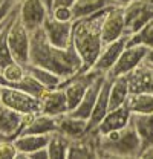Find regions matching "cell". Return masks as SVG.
I'll use <instances>...</instances> for the list:
<instances>
[{
  "label": "cell",
  "mask_w": 153,
  "mask_h": 159,
  "mask_svg": "<svg viewBox=\"0 0 153 159\" xmlns=\"http://www.w3.org/2000/svg\"><path fill=\"white\" fill-rule=\"evenodd\" d=\"M29 64H37L55 72L63 80H67L80 72H86L83 61L74 49L72 43L67 48H57L51 44L43 28L31 32V49H29Z\"/></svg>",
  "instance_id": "6da1fadb"
},
{
  "label": "cell",
  "mask_w": 153,
  "mask_h": 159,
  "mask_svg": "<svg viewBox=\"0 0 153 159\" xmlns=\"http://www.w3.org/2000/svg\"><path fill=\"white\" fill-rule=\"evenodd\" d=\"M110 8V6H109ZM109 8H104L92 16L74 19L72 21V46L83 61L84 70H90L101 54L104 43L101 39V26Z\"/></svg>",
  "instance_id": "7a4b0ae2"
},
{
  "label": "cell",
  "mask_w": 153,
  "mask_h": 159,
  "mask_svg": "<svg viewBox=\"0 0 153 159\" xmlns=\"http://www.w3.org/2000/svg\"><path fill=\"white\" fill-rule=\"evenodd\" d=\"M141 141L132 122L104 135L96 133V158H138Z\"/></svg>",
  "instance_id": "3957f363"
},
{
  "label": "cell",
  "mask_w": 153,
  "mask_h": 159,
  "mask_svg": "<svg viewBox=\"0 0 153 159\" xmlns=\"http://www.w3.org/2000/svg\"><path fill=\"white\" fill-rule=\"evenodd\" d=\"M8 44L16 61L21 64H29V49H31V32L25 28L19 19V6L8 25Z\"/></svg>",
  "instance_id": "277c9868"
},
{
  "label": "cell",
  "mask_w": 153,
  "mask_h": 159,
  "mask_svg": "<svg viewBox=\"0 0 153 159\" xmlns=\"http://www.w3.org/2000/svg\"><path fill=\"white\" fill-rule=\"evenodd\" d=\"M101 72H96L94 69L90 70H86V72H80L74 77L67 80H63L61 81V86L60 89L64 90V95L67 99V107H69V112L74 110L78 102L81 101V98L84 97V93L87 92L89 86L92 84V81L100 75Z\"/></svg>",
  "instance_id": "5b68a950"
},
{
  "label": "cell",
  "mask_w": 153,
  "mask_h": 159,
  "mask_svg": "<svg viewBox=\"0 0 153 159\" xmlns=\"http://www.w3.org/2000/svg\"><path fill=\"white\" fill-rule=\"evenodd\" d=\"M0 104L19 112V113H40L41 102L40 98L29 95L16 87H3Z\"/></svg>",
  "instance_id": "8992f818"
},
{
  "label": "cell",
  "mask_w": 153,
  "mask_h": 159,
  "mask_svg": "<svg viewBox=\"0 0 153 159\" xmlns=\"http://www.w3.org/2000/svg\"><path fill=\"white\" fill-rule=\"evenodd\" d=\"M153 19V3L149 0H133L124 6V32L126 35L135 34L147 21Z\"/></svg>",
  "instance_id": "52a82bcc"
},
{
  "label": "cell",
  "mask_w": 153,
  "mask_h": 159,
  "mask_svg": "<svg viewBox=\"0 0 153 159\" xmlns=\"http://www.w3.org/2000/svg\"><path fill=\"white\" fill-rule=\"evenodd\" d=\"M48 16L49 9L43 0H23L19 3V19L29 32L41 28Z\"/></svg>",
  "instance_id": "ba28073f"
},
{
  "label": "cell",
  "mask_w": 153,
  "mask_h": 159,
  "mask_svg": "<svg viewBox=\"0 0 153 159\" xmlns=\"http://www.w3.org/2000/svg\"><path fill=\"white\" fill-rule=\"evenodd\" d=\"M147 48L146 46H126V49L123 51V54L119 55V58L116 60L114 67L110 69V72L107 75L110 77H119V75H127L132 70H135L139 64L144 63V58L147 55Z\"/></svg>",
  "instance_id": "9c48e42d"
},
{
  "label": "cell",
  "mask_w": 153,
  "mask_h": 159,
  "mask_svg": "<svg viewBox=\"0 0 153 159\" xmlns=\"http://www.w3.org/2000/svg\"><path fill=\"white\" fill-rule=\"evenodd\" d=\"M43 31L48 41L57 48H67L71 46L72 40V21H58L48 16L43 23Z\"/></svg>",
  "instance_id": "30bf717a"
},
{
  "label": "cell",
  "mask_w": 153,
  "mask_h": 159,
  "mask_svg": "<svg viewBox=\"0 0 153 159\" xmlns=\"http://www.w3.org/2000/svg\"><path fill=\"white\" fill-rule=\"evenodd\" d=\"M127 41H129V35H123L119 39L104 44V48H103L101 54L98 55L92 69L96 72H101V74H109L110 69L114 67V64L116 63V60L119 58V55L126 49Z\"/></svg>",
  "instance_id": "8fae6325"
},
{
  "label": "cell",
  "mask_w": 153,
  "mask_h": 159,
  "mask_svg": "<svg viewBox=\"0 0 153 159\" xmlns=\"http://www.w3.org/2000/svg\"><path fill=\"white\" fill-rule=\"evenodd\" d=\"M126 35L124 32V8L121 6H110L101 26V39L103 43L107 44L114 40Z\"/></svg>",
  "instance_id": "7c38bea8"
},
{
  "label": "cell",
  "mask_w": 153,
  "mask_h": 159,
  "mask_svg": "<svg viewBox=\"0 0 153 159\" xmlns=\"http://www.w3.org/2000/svg\"><path fill=\"white\" fill-rule=\"evenodd\" d=\"M130 118H132V112L126 104L121 107H116V109H110L106 113V116L101 119V122L98 124L95 132L98 135H104V133H109L114 130L124 129L126 125L130 124Z\"/></svg>",
  "instance_id": "4fadbf2b"
},
{
  "label": "cell",
  "mask_w": 153,
  "mask_h": 159,
  "mask_svg": "<svg viewBox=\"0 0 153 159\" xmlns=\"http://www.w3.org/2000/svg\"><path fill=\"white\" fill-rule=\"evenodd\" d=\"M40 102H41V113H46V115H51L55 118L69 112L64 90L60 87L58 89H48L40 97Z\"/></svg>",
  "instance_id": "5bb4252c"
},
{
  "label": "cell",
  "mask_w": 153,
  "mask_h": 159,
  "mask_svg": "<svg viewBox=\"0 0 153 159\" xmlns=\"http://www.w3.org/2000/svg\"><path fill=\"white\" fill-rule=\"evenodd\" d=\"M57 132H60L71 141L80 139L89 133V122L87 119L76 118L67 112L64 115L57 116Z\"/></svg>",
  "instance_id": "9a60e30c"
},
{
  "label": "cell",
  "mask_w": 153,
  "mask_h": 159,
  "mask_svg": "<svg viewBox=\"0 0 153 159\" xmlns=\"http://www.w3.org/2000/svg\"><path fill=\"white\" fill-rule=\"evenodd\" d=\"M23 132L21 113L0 104V139H14Z\"/></svg>",
  "instance_id": "2e32d148"
},
{
  "label": "cell",
  "mask_w": 153,
  "mask_h": 159,
  "mask_svg": "<svg viewBox=\"0 0 153 159\" xmlns=\"http://www.w3.org/2000/svg\"><path fill=\"white\" fill-rule=\"evenodd\" d=\"M106 77H107V74H100V75L92 81V84L89 86L87 92L84 93V97H83L81 101L78 102V106H76L74 110L69 112L71 115H74V116H76V118L87 119V121H89L90 113H92V109H94V106H95L98 92H100V89H101V86H103V83H104Z\"/></svg>",
  "instance_id": "e0dca14e"
},
{
  "label": "cell",
  "mask_w": 153,
  "mask_h": 159,
  "mask_svg": "<svg viewBox=\"0 0 153 159\" xmlns=\"http://www.w3.org/2000/svg\"><path fill=\"white\" fill-rule=\"evenodd\" d=\"M130 93L138 92H149L153 93V66L142 63L135 70L127 74Z\"/></svg>",
  "instance_id": "ac0fdd59"
},
{
  "label": "cell",
  "mask_w": 153,
  "mask_h": 159,
  "mask_svg": "<svg viewBox=\"0 0 153 159\" xmlns=\"http://www.w3.org/2000/svg\"><path fill=\"white\" fill-rule=\"evenodd\" d=\"M110 84H112V77L107 75L100 92H98V97H96L95 106L92 109V113H90V118H89V132L90 130H95L98 127V124L101 122V119L106 116V113L109 112V90H110Z\"/></svg>",
  "instance_id": "d6986e66"
},
{
  "label": "cell",
  "mask_w": 153,
  "mask_h": 159,
  "mask_svg": "<svg viewBox=\"0 0 153 159\" xmlns=\"http://www.w3.org/2000/svg\"><path fill=\"white\" fill-rule=\"evenodd\" d=\"M130 122L141 141V150L153 145V113H132Z\"/></svg>",
  "instance_id": "ffe728a7"
},
{
  "label": "cell",
  "mask_w": 153,
  "mask_h": 159,
  "mask_svg": "<svg viewBox=\"0 0 153 159\" xmlns=\"http://www.w3.org/2000/svg\"><path fill=\"white\" fill-rule=\"evenodd\" d=\"M129 95H130V87L127 75L112 77V84L109 90V110L124 106Z\"/></svg>",
  "instance_id": "44dd1931"
},
{
  "label": "cell",
  "mask_w": 153,
  "mask_h": 159,
  "mask_svg": "<svg viewBox=\"0 0 153 159\" xmlns=\"http://www.w3.org/2000/svg\"><path fill=\"white\" fill-rule=\"evenodd\" d=\"M49 135H35V133H20L14 138V144L17 147V152L29 155L38 148H44L48 145Z\"/></svg>",
  "instance_id": "7402d4cb"
},
{
  "label": "cell",
  "mask_w": 153,
  "mask_h": 159,
  "mask_svg": "<svg viewBox=\"0 0 153 159\" xmlns=\"http://www.w3.org/2000/svg\"><path fill=\"white\" fill-rule=\"evenodd\" d=\"M57 132V118L46 115V113H35L32 121L25 127L21 133H35V135H51Z\"/></svg>",
  "instance_id": "603a6c76"
},
{
  "label": "cell",
  "mask_w": 153,
  "mask_h": 159,
  "mask_svg": "<svg viewBox=\"0 0 153 159\" xmlns=\"http://www.w3.org/2000/svg\"><path fill=\"white\" fill-rule=\"evenodd\" d=\"M26 72L29 75H32L46 89H58L61 86V81H63V78L57 75L55 72H52L46 67L37 66V64H26Z\"/></svg>",
  "instance_id": "cb8c5ba5"
},
{
  "label": "cell",
  "mask_w": 153,
  "mask_h": 159,
  "mask_svg": "<svg viewBox=\"0 0 153 159\" xmlns=\"http://www.w3.org/2000/svg\"><path fill=\"white\" fill-rule=\"evenodd\" d=\"M109 6H114V0H76L72 6V11H74V17L80 19V17L92 16Z\"/></svg>",
  "instance_id": "d4e9b609"
},
{
  "label": "cell",
  "mask_w": 153,
  "mask_h": 159,
  "mask_svg": "<svg viewBox=\"0 0 153 159\" xmlns=\"http://www.w3.org/2000/svg\"><path fill=\"white\" fill-rule=\"evenodd\" d=\"M126 106L130 109L132 113H153V93H130L126 101Z\"/></svg>",
  "instance_id": "484cf974"
},
{
  "label": "cell",
  "mask_w": 153,
  "mask_h": 159,
  "mask_svg": "<svg viewBox=\"0 0 153 159\" xmlns=\"http://www.w3.org/2000/svg\"><path fill=\"white\" fill-rule=\"evenodd\" d=\"M69 144H71V139H67L60 132L51 133L48 145H46L49 158H66L67 156V150H69Z\"/></svg>",
  "instance_id": "4316f807"
},
{
  "label": "cell",
  "mask_w": 153,
  "mask_h": 159,
  "mask_svg": "<svg viewBox=\"0 0 153 159\" xmlns=\"http://www.w3.org/2000/svg\"><path fill=\"white\" fill-rule=\"evenodd\" d=\"M138 44L146 46L147 49L153 48V19L147 21L139 31L129 35L127 46H138Z\"/></svg>",
  "instance_id": "83f0119b"
},
{
  "label": "cell",
  "mask_w": 153,
  "mask_h": 159,
  "mask_svg": "<svg viewBox=\"0 0 153 159\" xmlns=\"http://www.w3.org/2000/svg\"><path fill=\"white\" fill-rule=\"evenodd\" d=\"M11 87L20 89V90H23V92H26V93H29V95H34V97H37V98H40V97L48 90L44 86H41L37 80L34 78L32 75H29L28 72H26V75H25L23 78L20 80V81H17V83H14Z\"/></svg>",
  "instance_id": "f1b7e54d"
},
{
  "label": "cell",
  "mask_w": 153,
  "mask_h": 159,
  "mask_svg": "<svg viewBox=\"0 0 153 159\" xmlns=\"http://www.w3.org/2000/svg\"><path fill=\"white\" fill-rule=\"evenodd\" d=\"M0 74H2L3 78L8 81V86H6V87H11L14 83L20 81V80L26 75V66L14 60V61H11L8 66H5V67L0 70Z\"/></svg>",
  "instance_id": "f546056e"
},
{
  "label": "cell",
  "mask_w": 153,
  "mask_h": 159,
  "mask_svg": "<svg viewBox=\"0 0 153 159\" xmlns=\"http://www.w3.org/2000/svg\"><path fill=\"white\" fill-rule=\"evenodd\" d=\"M16 9H17V8H16ZM14 12H16V11H14ZM14 12H12V14H14ZM12 14H11V17H12ZM11 17L6 20V23H5L2 32H0V70H2L5 66H8L11 61H14L12 52H11L9 44H8V37H6V34H8V25H9Z\"/></svg>",
  "instance_id": "4dcf8cb0"
},
{
  "label": "cell",
  "mask_w": 153,
  "mask_h": 159,
  "mask_svg": "<svg viewBox=\"0 0 153 159\" xmlns=\"http://www.w3.org/2000/svg\"><path fill=\"white\" fill-rule=\"evenodd\" d=\"M49 16L52 19L58 20V21H74V11L71 6H63V5H57V6H52Z\"/></svg>",
  "instance_id": "1f68e13d"
},
{
  "label": "cell",
  "mask_w": 153,
  "mask_h": 159,
  "mask_svg": "<svg viewBox=\"0 0 153 159\" xmlns=\"http://www.w3.org/2000/svg\"><path fill=\"white\" fill-rule=\"evenodd\" d=\"M17 147L14 139H0V159H16Z\"/></svg>",
  "instance_id": "d6a6232c"
},
{
  "label": "cell",
  "mask_w": 153,
  "mask_h": 159,
  "mask_svg": "<svg viewBox=\"0 0 153 159\" xmlns=\"http://www.w3.org/2000/svg\"><path fill=\"white\" fill-rule=\"evenodd\" d=\"M17 6H19V3H16L14 0H6L3 5H0V23H3L5 20L8 19L16 11Z\"/></svg>",
  "instance_id": "836d02e7"
},
{
  "label": "cell",
  "mask_w": 153,
  "mask_h": 159,
  "mask_svg": "<svg viewBox=\"0 0 153 159\" xmlns=\"http://www.w3.org/2000/svg\"><path fill=\"white\" fill-rule=\"evenodd\" d=\"M49 158V153H48V148H38L35 152L29 153L28 155V159H48Z\"/></svg>",
  "instance_id": "e575fe53"
},
{
  "label": "cell",
  "mask_w": 153,
  "mask_h": 159,
  "mask_svg": "<svg viewBox=\"0 0 153 159\" xmlns=\"http://www.w3.org/2000/svg\"><path fill=\"white\" fill-rule=\"evenodd\" d=\"M138 158H153V145H149L144 150H141Z\"/></svg>",
  "instance_id": "d590c367"
},
{
  "label": "cell",
  "mask_w": 153,
  "mask_h": 159,
  "mask_svg": "<svg viewBox=\"0 0 153 159\" xmlns=\"http://www.w3.org/2000/svg\"><path fill=\"white\" fill-rule=\"evenodd\" d=\"M76 0H54V5L52 6H57V5H63V6H74V3H75Z\"/></svg>",
  "instance_id": "8d00e7d4"
},
{
  "label": "cell",
  "mask_w": 153,
  "mask_h": 159,
  "mask_svg": "<svg viewBox=\"0 0 153 159\" xmlns=\"http://www.w3.org/2000/svg\"><path fill=\"white\" fill-rule=\"evenodd\" d=\"M144 63H147V64L153 66V48L147 51V55H146V58H144Z\"/></svg>",
  "instance_id": "74e56055"
},
{
  "label": "cell",
  "mask_w": 153,
  "mask_h": 159,
  "mask_svg": "<svg viewBox=\"0 0 153 159\" xmlns=\"http://www.w3.org/2000/svg\"><path fill=\"white\" fill-rule=\"evenodd\" d=\"M133 0H114V5L115 6H121V8H124V6H127L129 3H132Z\"/></svg>",
  "instance_id": "f35d334b"
},
{
  "label": "cell",
  "mask_w": 153,
  "mask_h": 159,
  "mask_svg": "<svg viewBox=\"0 0 153 159\" xmlns=\"http://www.w3.org/2000/svg\"><path fill=\"white\" fill-rule=\"evenodd\" d=\"M44 2V5H46V8L49 9V12H51V9H52V5H54V0H43Z\"/></svg>",
  "instance_id": "ab89813d"
},
{
  "label": "cell",
  "mask_w": 153,
  "mask_h": 159,
  "mask_svg": "<svg viewBox=\"0 0 153 159\" xmlns=\"http://www.w3.org/2000/svg\"><path fill=\"white\" fill-rule=\"evenodd\" d=\"M9 17H11V16H9ZM9 17H8V19H9ZM8 19H6V20H8ZM6 20H5L3 23H0V32H2V29H3V26H5V23H6Z\"/></svg>",
  "instance_id": "60d3db41"
},
{
  "label": "cell",
  "mask_w": 153,
  "mask_h": 159,
  "mask_svg": "<svg viewBox=\"0 0 153 159\" xmlns=\"http://www.w3.org/2000/svg\"><path fill=\"white\" fill-rule=\"evenodd\" d=\"M2 89H3V87L0 86V99H2Z\"/></svg>",
  "instance_id": "b9f144b4"
},
{
  "label": "cell",
  "mask_w": 153,
  "mask_h": 159,
  "mask_svg": "<svg viewBox=\"0 0 153 159\" xmlns=\"http://www.w3.org/2000/svg\"><path fill=\"white\" fill-rule=\"evenodd\" d=\"M14 2H16V3H21L23 0H14Z\"/></svg>",
  "instance_id": "7bdbcfd3"
},
{
  "label": "cell",
  "mask_w": 153,
  "mask_h": 159,
  "mask_svg": "<svg viewBox=\"0 0 153 159\" xmlns=\"http://www.w3.org/2000/svg\"><path fill=\"white\" fill-rule=\"evenodd\" d=\"M5 2H6V0H0V5H3V3H5Z\"/></svg>",
  "instance_id": "ee69618b"
},
{
  "label": "cell",
  "mask_w": 153,
  "mask_h": 159,
  "mask_svg": "<svg viewBox=\"0 0 153 159\" xmlns=\"http://www.w3.org/2000/svg\"><path fill=\"white\" fill-rule=\"evenodd\" d=\"M149 2H150V3H153V0H149Z\"/></svg>",
  "instance_id": "f6af8a7d"
}]
</instances>
